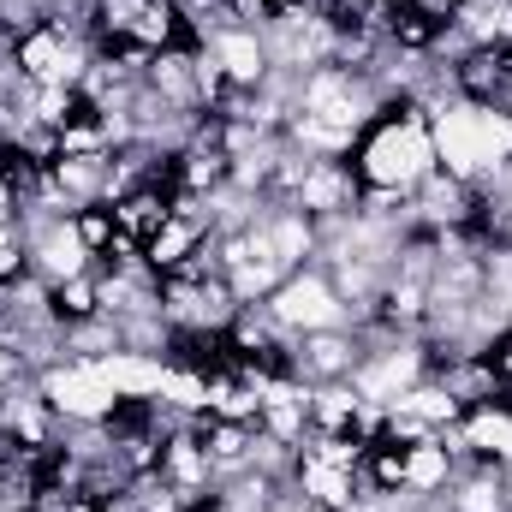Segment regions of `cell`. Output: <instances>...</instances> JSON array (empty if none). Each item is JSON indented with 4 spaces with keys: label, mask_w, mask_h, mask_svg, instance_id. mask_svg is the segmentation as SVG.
<instances>
[{
    "label": "cell",
    "mask_w": 512,
    "mask_h": 512,
    "mask_svg": "<svg viewBox=\"0 0 512 512\" xmlns=\"http://www.w3.org/2000/svg\"><path fill=\"white\" fill-rule=\"evenodd\" d=\"M48 304H54V322H60V328H78V322L102 316L96 268H90V274H72V280H60V286H48Z\"/></svg>",
    "instance_id": "obj_14"
},
{
    "label": "cell",
    "mask_w": 512,
    "mask_h": 512,
    "mask_svg": "<svg viewBox=\"0 0 512 512\" xmlns=\"http://www.w3.org/2000/svg\"><path fill=\"white\" fill-rule=\"evenodd\" d=\"M24 376H30V364H24V352L0 340V393H6V387H18Z\"/></svg>",
    "instance_id": "obj_17"
},
{
    "label": "cell",
    "mask_w": 512,
    "mask_h": 512,
    "mask_svg": "<svg viewBox=\"0 0 512 512\" xmlns=\"http://www.w3.org/2000/svg\"><path fill=\"white\" fill-rule=\"evenodd\" d=\"M12 66L24 84H42V90H78L84 72L96 66V36H90V18H42L36 30H24L12 42Z\"/></svg>",
    "instance_id": "obj_5"
},
{
    "label": "cell",
    "mask_w": 512,
    "mask_h": 512,
    "mask_svg": "<svg viewBox=\"0 0 512 512\" xmlns=\"http://www.w3.org/2000/svg\"><path fill=\"white\" fill-rule=\"evenodd\" d=\"M30 274V245H24V227H0V286L24 280Z\"/></svg>",
    "instance_id": "obj_16"
},
{
    "label": "cell",
    "mask_w": 512,
    "mask_h": 512,
    "mask_svg": "<svg viewBox=\"0 0 512 512\" xmlns=\"http://www.w3.org/2000/svg\"><path fill=\"white\" fill-rule=\"evenodd\" d=\"M358 352H364L358 328H316V334H298V340H292V376L304 387L352 382Z\"/></svg>",
    "instance_id": "obj_10"
},
{
    "label": "cell",
    "mask_w": 512,
    "mask_h": 512,
    "mask_svg": "<svg viewBox=\"0 0 512 512\" xmlns=\"http://www.w3.org/2000/svg\"><path fill=\"white\" fill-rule=\"evenodd\" d=\"M36 387L48 393L60 423H108V411L120 405V393L102 376V364H78V358H60L54 370H42Z\"/></svg>",
    "instance_id": "obj_8"
},
{
    "label": "cell",
    "mask_w": 512,
    "mask_h": 512,
    "mask_svg": "<svg viewBox=\"0 0 512 512\" xmlns=\"http://www.w3.org/2000/svg\"><path fill=\"white\" fill-rule=\"evenodd\" d=\"M459 465H465V459L453 453V441H447V435L405 441V495H417V501H441V495L453 489Z\"/></svg>",
    "instance_id": "obj_11"
},
{
    "label": "cell",
    "mask_w": 512,
    "mask_h": 512,
    "mask_svg": "<svg viewBox=\"0 0 512 512\" xmlns=\"http://www.w3.org/2000/svg\"><path fill=\"white\" fill-rule=\"evenodd\" d=\"M239 292L227 286V274H167L161 280V322L167 328H233L239 316Z\"/></svg>",
    "instance_id": "obj_7"
},
{
    "label": "cell",
    "mask_w": 512,
    "mask_h": 512,
    "mask_svg": "<svg viewBox=\"0 0 512 512\" xmlns=\"http://www.w3.org/2000/svg\"><path fill=\"white\" fill-rule=\"evenodd\" d=\"M387 96L376 90L370 72H352V66H316L298 78V108H292V126L286 143L304 149V155H352L358 131L376 120Z\"/></svg>",
    "instance_id": "obj_2"
},
{
    "label": "cell",
    "mask_w": 512,
    "mask_h": 512,
    "mask_svg": "<svg viewBox=\"0 0 512 512\" xmlns=\"http://www.w3.org/2000/svg\"><path fill=\"white\" fill-rule=\"evenodd\" d=\"M90 36L96 54L126 66H149L167 48H197L179 0H90Z\"/></svg>",
    "instance_id": "obj_4"
},
{
    "label": "cell",
    "mask_w": 512,
    "mask_h": 512,
    "mask_svg": "<svg viewBox=\"0 0 512 512\" xmlns=\"http://www.w3.org/2000/svg\"><path fill=\"white\" fill-rule=\"evenodd\" d=\"M72 227H78V239H84V251H90V256H108V245L120 239V227H114V209H108V203L78 209V215H72Z\"/></svg>",
    "instance_id": "obj_15"
},
{
    "label": "cell",
    "mask_w": 512,
    "mask_h": 512,
    "mask_svg": "<svg viewBox=\"0 0 512 512\" xmlns=\"http://www.w3.org/2000/svg\"><path fill=\"white\" fill-rule=\"evenodd\" d=\"M429 126H435V161L465 185H489L501 167H512V114L501 108L447 96L429 108Z\"/></svg>",
    "instance_id": "obj_3"
},
{
    "label": "cell",
    "mask_w": 512,
    "mask_h": 512,
    "mask_svg": "<svg viewBox=\"0 0 512 512\" xmlns=\"http://www.w3.org/2000/svg\"><path fill=\"white\" fill-rule=\"evenodd\" d=\"M274 512H322V507H310V501H304V495H292V489H286V495H280V501H274Z\"/></svg>",
    "instance_id": "obj_18"
},
{
    "label": "cell",
    "mask_w": 512,
    "mask_h": 512,
    "mask_svg": "<svg viewBox=\"0 0 512 512\" xmlns=\"http://www.w3.org/2000/svg\"><path fill=\"white\" fill-rule=\"evenodd\" d=\"M42 465L36 453H0V512H36L42 507Z\"/></svg>",
    "instance_id": "obj_13"
},
{
    "label": "cell",
    "mask_w": 512,
    "mask_h": 512,
    "mask_svg": "<svg viewBox=\"0 0 512 512\" xmlns=\"http://www.w3.org/2000/svg\"><path fill=\"white\" fill-rule=\"evenodd\" d=\"M268 316L286 328V334H316V328H352V310H346V298H340V286H334V274L322 268V262H304V268H292L268 298Z\"/></svg>",
    "instance_id": "obj_6"
},
{
    "label": "cell",
    "mask_w": 512,
    "mask_h": 512,
    "mask_svg": "<svg viewBox=\"0 0 512 512\" xmlns=\"http://www.w3.org/2000/svg\"><path fill=\"white\" fill-rule=\"evenodd\" d=\"M364 6H370V12H376V18H387V12H399V6H405V0H364Z\"/></svg>",
    "instance_id": "obj_19"
},
{
    "label": "cell",
    "mask_w": 512,
    "mask_h": 512,
    "mask_svg": "<svg viewBox=\"0 0 512 512\" xmlns=\"http://www.w3.org/2000/svg\"><path fill=\"white\" fill-rule=\"evenodd\" d=\"M114 209V227H120V239H131V245H149L167 221H173V209H179V191L167 185V179H155V185H137V191H126V197H114L108 203Z\"/></svg>",
    "instance_id": "obj_12"
},
{
    "label": "cell",
    "mask_w": 512,
    "mask_h": 512,
    "mask_svg": "<svg viewBox=\"0 0 512 512\" xmlns=\"http://www.w3.org/2000/svg\"><path fill=\"white\" fill-rule=\"evenodd\" d=\"M24 245H30V274L42 286H60L72 274H90L96 256L84 251L72 215H24Z\"/></svg>",
    "instance_id": "obj_9"
},
{
    "label": "cell",
    "mask_w": 512,
    "mask_h": 512,
    "mask_svg": "<svg viewBox=\"0 0 512 512\" xmlns=\"http://www.w3.org/2000/svg\"><path fill=\"white\" fill-rule=\"evenodd\" d=\"M352 173L364 191H387V197H411L441 161H435V126L429 108L417 96H393L376 108V120L358 131L352 143Z\"/></svg>",
    "instance_id": "obj_1"
}]
</instances>
